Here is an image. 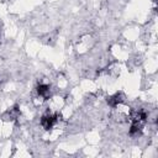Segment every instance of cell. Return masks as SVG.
Instances as JSON below:
<instances>
[{"label": "cell", "mask_w": 158, "mask_h": 158, "mask_svg": "<svg viewBox=\"0 0 158 158\" xmlns=\"http://www.w3.org/2000/svg\"><path fill=\"white\" fill-rule=\"evenodd\" d=\"M56 122H57V116H56V115L46 114V115H43L42 118H41V125H42L43 128L47 130V131L51 130V128L54 126Z\"/></svg>", "instance_id": "cell-1"}, {"label": "cell", "mask_w": 158, "mask_h": 158, "mask_svg": "<svg viewBox=\"0 0 158 158\" xmlns=\"http://www.w3.org/2000/svg\"><path fill=\"white\" fill-rule=\"evenodd\" d=\"M106 101L111 107H116L118 104H121L123 101V94L122 93H116V94H114L111 96H107Z\"/></svg>", "instance_id": "cell-2"}, {"label": "cell", "mask_w": 158, "mask_h": 158, "mask_svg": "<svg viewBox=\"0 0 158 158\" xmlns=\"http://www.w3.org/2000/svg\"><path fill=\"white\" fill-rule=\"evenodd\" d=\"M142 127H143V123L132 121V125H131L130 131H128L130 136H131V137H137V136H139L141 132H142Z\"/></svg>", "instance_id": "cell-3"}, {"label": "cell", "mask_w": 158, "mask_h": 158, "mask_svg": "<svg viewBox=\"0 0 158 158\" xmlns=\"http://www.w3.org/2000/svg\"><path fill=\"white\" fill-rule=\"evenodd\" d=\"M37 94L40 96H42L43 99H48L49 95H51V88H49V85H47V84H40L37 86Z\"/></svg>", "instance_id": "cell-4"}]
</instances>
